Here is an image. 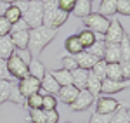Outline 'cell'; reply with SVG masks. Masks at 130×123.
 I'll return each instance as SVG.
<instances>
[{
	"label": "cell",
	"instance_id": "50",
	"mask_svg": "<svg viewBox=\"0 0 130 123\" xmlns=\"http://www.w3.org/2000/svg\"><path fill=\"white\" fill-rule=\"evenodd\" d=\"M90 2H92V0H90Z\"/></svg>",
	"mask_w": 130,
	"mask_h": 123
},
{
	"label": "cell",
	"instance_id": "16",
	"mask_svg": "<svg viewBox=\"0 0 130 123\" xmlns=\"http://www.w3.org/2000/svg\"><path fill=\"white\" fill-rule=\"evenodd\" d=\"M45 71H47V68L43 66V62L38 61L37 57H31V61L28 62V75L33 76V78H37V80H42Z\"/></svg>",
	"mask_w": 130,
	"mask_h": 123
},
{
	"label": "cell",
	"instance_id": "13",
	"mask_svg": "<svg viewBox=\"0 0 130 123\" xmlns=\"http://www.w3.org/2000/svg\"><path fill=\"white\" fill-rule=\"evenodd\" d=\"M78 89L75 87V85H64V87H61L59 92H57V95H59V101L64 104H68L70 106L75 99H76V95H78Z\"/></svg>",
	"mask_w": 130,
	"mask_h": 123
},
{
	"label": "cell",
	"instance_id": "31",
	"mask_svg": "<svg viewBox=\"0 0 130 123\" xmlns=\"http://www.w3.org/2000/svg\"><path fill=\"white\" fill-rule=\"evenodd\" d=\"M56 108H57V97L56 95H50V94L42 95V109L43 111H50Z\"/></svg>",
	"mask_w": 130,
	"mask_h": 123
},
{
	"label": "cell",
	"instance_id": "26",
	"mask_svg": "<svg viewBox=\"0 0 130 123\" xmlns=\"http://www.w3.org/2000/svg\"><path fill=\"white\" fill-rule=\"evenodd\" d=\"M106 78H108V80H115V82L123 80L120 62H108V64H106Z\"/></svg>",
	"mask_w": 130,
	"mask_h": 123
},
{
	"label": "cell",
	"instance_id": "28",
	"mask_svg": "<svg viewBox=\"0 0 130 123\" xmlns=\"http://www.w3.org/2000/svg\"><path fill=\"white\" fill-rule=\"evenodd\" d=\"M9 101L18 106H24V97L21 95L19 92V87H18V80H12L10 82V95H9Z\"/></svg>",
	"mask_w": 130,
	"mask_h": 123
},
{
	"label": "cell",
	"instance_id": "8",
	"mask_svg": "<svg viewBox=\"0 0 130 123\" xmlns=\"http://www.w3.org/2000/svg\"><path fill=\"white\" fill-rule=\"evenodd\" d=\"M59 83L56 82V78L50 75V71H45L43 78L40 80V95H45V94H50V95H57L59 92Z\"/></svg>",
	"mask_w": 130,
	"mask_h": 123
},
{
	"label": "cell",
	"instance_id": "43",
	"mask_svg": "<svg viewBox=\"0 0 130 123\" xmlns=\"http://www.w3.org/2000/svg\"><path fill=\"white\" fill-rule=\"evenodd\" d=\"M24 30H30V26H28V23L21 17L19 21H16L14 24H12V28H10V33H14V31H24Z\"/></svg>",
	"mask_w": 130,
	"mask_h": 123
},
{
	"label": "cell",
	"instance_id": "11",
	"mask_svg": "<svg viewBox=\"0 0 130 123\" xmlns=\"http://www.w3.org/2000/svg\"><path fill=\"white\" fill-rule=\"evenodd\" d=\"M120 108V102L113 97H99L97 99V113L101 114H113Z\"/></svg>",
	"mask_w": 130,
	"mask_h": 123
},
{
	"label": "cell",
	"instance_id": "17",
	"mask_svg": "<svg viewBox=\"0 0 130 123\" xmlns=\"http://www.w3.org/2000/svg\"><path fill=\"white\" fill-rule=\"evenodd\" d=\"M10 40L14 43L16 49H28V38H30V30L24 31H14V33H9Z\"/></svg>",
	"mask_w": 130,
	"mask_h": 123
},
{
	"label": "cell",
	"instance_id": "22",
	"mask_svg": "<svg viewBox=\"0 0 130 123\" xmlns=\"http://www.w3.org/2000/svg\"><path fill=\"white\" fill-rule=\"evenodd\" d=\"M99 14L104 17H115L116 16V0H101Z\"/></svg>",
	"mask_w": 130,
	"mask_h": 123
},
{
	"label": "cell",
	"instance_id": "7",
	"mask_svg": "<svg viewBox=\"0 0 130 123\" xmlns=\"http://www.w3.org/2000/svg\"><path fill=\"white\" fill-rule=\"evenodd\" d=\"M94 99H95V97H94V95H92L87 89H83V90H80V92H78L76 99L70 104V109H71V111H85L87 108H90V106H92Z\"/></svg>",
	"mask_w": 130,
	"mask_h": 123
},
{
	"label": "cell",
	"instance_id": "34",
	"mask_svg": "<svg viewBox=\"0 0 130 123\" xmlns=\"http://www.w3.org/2000/svg\"><path fill=\"white\" fill-rule=\"evenodd\" d=\"M120 54L121 61H130V43H128V35H125L120 42Z\"/></svg>",
	"mask_w": 130,
	"mask_h": 123
},
{
	"label": "cell",
	"instance_id": "18",
	"mask_svg": "<svg viewBox=\"0 0 130 123\" xmlns=\"http://www.w3.org/2000/svg\"><path fill=\"white\" fill-rule=\"evenodd\" d=\"M104 47H106V42H104V35H95V42L90 45L89 49H85V50L92 54L94 57H97V59H102L104 57Z\"/></svg>",
	"mask_w": 130,
	"mask_h": 123
},
{
	"label": "cell",
	"instance_id": "14",
	"mask_svg": "<svg viewBox=\"0 0 130 123\" xmlns=\"http://www.w3.org/2000/svg\"><path fill=\"white\" fill-rule=\"evenodd\" d=\"M71 78H73V85L78 89V90H83L87 89V78H89V69H83V68H76L71 71Z\"/></svg>",
	"mask_w": 130,
	"mask_h": 123
},
{
	"label": "cell",
	"instance_id": "6",
	"mask_svg": "<svg viewBox=\"0 0 130 123\" xmlns=\"http://www.w3.org/2000/svg\"><path fill=\"white\" fill-rule=\"evenodd\" d=\"M18 87H19V92L21 95L26 99V97H30L33 94H38L40 92V80H37V78H33V76H24L23 80L18 82Z\"/></svg>",
	"mask_w": 130,
	"mask_h": 123
},
{
	"label": "cell",
	"instance_id": "47",
	"mask_svg": "<svg viewBox=\"0 0 130 123\" xmlns=\"http://www.w3.org/2000/svg\"><path fill=\"white\" fill-rule=\"evenodd\" d=\"M0 2H4V4H16V2H19V0H0Z\"/></svg>",
	"mask_w": 130,
	"mask_h": 123
},
{
	"label": "cell",
	"instance_id": "35",
	"mask_svg": "<svg viewBox=\"0 0 130 123\" xmlns=\"http://www.w3.org/2000/svg\"><path fill=\"white\" fill-rule=\"evenodd\" d=\"M28 120L31 123H45V111L43 109H30Z\"/></svg>",
	"mask_w": 130,
	"mask_h": 123
},
{
	"label": "cell",
	"instance_id": "25",
	"mask_svg": "<svg viewBox=\"0 0 130 123\" xmlns=\"http://www.w3.org/2000/svg\"><path fill=\"white\" fill-rule=\"evenodd\" d=\"M101 80L89 69V78H87V90H89L94 97H101Z\"/></svg>",
	"mask_w": 130,
	"mask_h": 123
},
{
	"label": "cell",
	"instance_id": "21",
	"mask_svg": "<svg viewBox=\"0 0 130 123\" xmlns=\"http://www.w3.org/2000/svg\"><path fill=\"white\" fill-rule=\"evenodd\" d=\"M50 75L56 78V82L59 83V87H64V85H73V78H71V71L70 69H56V71H50Z\"/></svg>",
	"mask_w": 130,
	"mask_h": 123
},
{
	"label": "cell",
	"instance_id": "10",
	"mask_svg": "<svg viewBox=\"0 0 130 123\" xmlns=\"http://www.w3.org/2000/svg\"><path fill=\"white\" fill-rule=\"evenodd\" d=\"M57 5L54 0H43V19H42V26H47V28H52V23L57 16Z\"/></svg>",
	"mask_w": 130,
	"mask_h": 123
},
{
	"label": "cell",
	"instance_id": "39",
	"mask_svg": "<svg viewBox=\"0 0 130 123\" xmlns=\"http://www.w3.org/2000/svg\"><path fill=\"white\" fill-rule=\"evenodd\" d=\"M111 120V114H101V113H92V116H90L89 123H109Z\"/></svg>",
	"mask_w": 130,
	"mask_h": 123
},
{
	"label": "cell",
	"instance_id": "38",
	"mask_svg": "<svg viewBox=\"0 0 130 123\" xmlns=\"http://www.w3.org/2000/svg\"><path fill=\"white\" fill-rule=\"evenodd\" d=\"M116 14L130 16V2H127V0H116Z\"/></svg>",
	"mask_w": 130,
	"mask_h": 123
},
{
	"label": "cell",
	"instance_id": "44",
	"mask_svg": "<svg viewBox=\"0 0 130 123\" xmlns=\"http://www.w3.org/2000/svg\"><path fill=\"white\" fill-rule=\"evenodd\" d=\"M0 80H14L9 75V69H7V62L4 59H0Z\"/></svg>",
	"mask_w": 130,
	"mask_h": 123
},
{
	"label": "cell",
	"instance_id": "37",
	"mask_svg": "<svg viewBox=\"0 0 130 123\" xmlns=\"http://www.w3.org/2000/svg\"><path fill=\"white\" fill-rule=\"evenodd\" d=\"M56 2V5H57V9L62 10V12H68L70 14L73 7H75V0H54Z\"/></svg>",
	"mask_w": 130,
	"mask_h": 123
},
{
	"label": "cell",
	"instance_id": "5",
	"mask_svg": "<svg viewBox=\"0 0 130 123\" xmlns=\"http://www.w3.org/2000/svg\"><path fill=\"white\" fill-rule=\"evenodd\" d=\"M123 37H125V31H123L121 23L116 19V16L111 17L109 26H108V30L104 33V42H106V43H120Z\"/></svg>",
	"mask_w": 130,
	"mask_h": 123
},
{
	"label": "cell",
	"instance_id": "3",
	"mask_svg": "<svg viewBox=\"0 0 130 123\" xmlns=\"http://www.w3.org/2000/svg\"><path fill=\"white\" fill-rule=\"evenodd\" d=\"M83 23H85V28L92 30L95 35H104L109 26V17L101 16L99 12H90L87 17H83Z\"/></svg>",
	"mask_w": 130,
	"mask_h": 123
},
{
	"label": "cell",
	"instance_id": "20",
	"mask_svg": "<svg viewBox=\"0 0 130 123\" xmlns=\"http://www.w3.org/2000/svg\"><path fill=\"white\" fill-rule=\"evenodd\" d=\"M76 17H87L90 12H92V2L90 0H75V7L71 10Z\"/></svg>",
	"mask_w": 130,
	"mask_h": 123
},
{
	"label": "cell",
	"instance_id": "49",
	"mask_svg": "<svg viewBox=\"0 0 130 123\" xmlns=\"http://www.w3.org/2000/svg\"><path fill=\"white\" fill-rule=\"evenodd\" d=\"M127 2H130V0H127Z\"/></svg>",
	"mask_w": 130,
	"mask_h": 123
},
{
	"label": "cell",
	"instance_id": "45",
	"mask_svg": "<svg viewBox=\"0 0 130 123\" xmlns=\"http://www.w3.org/2000/svg\"><path fill=\"white\" fill-rule=\"evenodd\" d=\"M120 68H121L123 80H128L130 82V61H120Z\"/></svg>",
	"mask_w": 130,
	"mask_h": 123
},
{
	"label": "cell",
	"instance_id": "30",
	"mask_svg": "<svg viewBox=\"0 0 130 123\" xmlns=\"http://www.w3.org/2000/svg\"><path fill=\"white\" fill-rule=\"evenodd\" d=\"M24 108L30 109H42V95L40 94H33L30 97L24 99Z\"/></svg>",
	"mask_w": 130,
	"mask_h": 123
},
{
	"label": "cell",
	"instance_id": "15",
	"mask_svg": "<svg viewBox=\"0 0 130 123\" xmlns=\"http://www.w3.org/2000/svg\"><path fill=\"white\" fill-rule=\"evenodd\" d=\"M106 62H120L121 54H120V43H106L104 47V57Z\"/></svg>",
	"mask_w": 130,
	"mask_h": 123
},
{
	"label": "cell",
	"instance_id": "4",
	"mask_svg": "<svg viewBox=\"0 0 130 123\" xmlns=\"http://www.w3.org/2000/svg\"><path fill=\"white\" fill-rule=\"evenodd\" d=\"M5 62H7L9 75L14 78V80H23L24 76H28V64H26V62H23L16 54H12Z\"/></svg>",
	"mask_w": 130,
	"mask_h": 123
},
{
	"label": "cell",
	"instance_id": "2",
	"mask_svg": "<svg viewBox=\"0 0 130 123\" xmlns=\"http://www.w3.org/2000/svg\"><path fill=\"white\" fill-rule=\"evenodd\" d=\"M18 9L21 10L23 19L28 23V26L37 28L42 26V19H43V0H19L14 4Z\"/></svg>",
	"mask_w": 130,
	"mask_h": 123
},
{
	"label": "cell",
	"instance_id": "36",
	"mask_svg": "<svg viewBox=\"0 0 130 123\" xmlns=\"http://www.w3.org/2000/svg\"><path fill=\"white\" fill-rule=\"evenodd\" d=\"M61 62H62V68L64 69H70V71H73V69H76L78 68V64H76V61H75V57L73 56H62L61 57Z\"/></svg>",
	"mask_w": 130,
	"mask_h": 123
},
{
	"label": "cell",
	"instance_id": "32",
	"mask_svg": "<svg viewBox=\"0 0 130 123\" xmlns=\"http://www.w3.org/2000/svg\"><path fill=\"white\" fill-rule=\"evenodd\" d=\"M10 82H12V80H0V104H4V102L9 101Z\"/></svg>",
	"mask_w": 130,
	"mask_h": 123
},
{
	"label": "cell",
	"instance_id": "40",
	"mask_svg": "<svg viewBox=\"0 0 130 123\" xmlns=\"http://www.w3.org/2000/svg\"><path fill=\"white\" fill-rule=\"evenodd\" d=\"M10 28H12V24H10V23L5 19L4 16H0V37L9 35V33H10Z\"/></svg>",
	"mask_w": 130,
	"mask_h": 123
},
{
	"label": "cell",
	"instance_id": "33",
	"mask_svg": "<svg viewBox=\"0 0 130 123\" xmlns=\"http://www.w3.org/2000/svg\"><path fill=\"white\" fill-rule=\"evenodd\" d=\"M106 64H108V62L104 61V59H99V61L94 64V68L90 69V71L94 73V75H95V76L99 78L101 82H102V80L106 78Z\"/></svg>",
	"mask_w": 130,
	"mask_h": 123
},
{
	"label": "cell",
	"instance_id": "51",
	"mask_svg": "<svg viewBox=\"0 0 130 123\" xmlns=\"http://www.w3.org/2000/svg\"><path fill=\"white\" fill-rule=\"evenodd\" d=\"M128 111H130V109H128Z\"/></svg>",
	"mask_w": 130,
	"mask_h": 123
},
{
	"label": "cell",
	"instance_id": "27",
	"mask_svg": "<svg viewBox=\"0 0 130 123\" xmlns=\"http://www.w3.org/2000/svg\"><path fill=\"white\" fill-rule=\"evenodd\" d=\"M76 37H78V40H80L83 50H85V49H89L90 45L95 42V33H94L92 30H89V28H83V30H82Z\"/></svg>",
	"mask_w": 130,
	"mask_h": 123
},
{
	"label": "cell",
	"instance_id": "23",
	"mask_svg": "<svg viewBox=\"0 0 130 123\" xmlns=\"http://www.w3.org/2000/svg\"><path fill=\"white\" fill-rule=\"evenodd\" d=\"M64 49H66V52H68L70 56L80 54V52L83 50V47H82V43H80V40H78L76 35H71V37L66 38V42H64Z\"/></svg>",
	"mask_w": 130,
	"mask_h": 123
},
{
	"label": "cell",
	"instance_id": "41",
	"mask_svg": "<svg viewBox=\"0 0 130 123\" xmlns=\"http://www.w3.org/2000/svg\"><path fill=\"white\" fill-rule=\"evenodd\" d=\"M14 54H16V56H18L23 62H26V64L31 61V54H30V50H28V49H16V50H14Z\"/></svg>",
	"mask_w": 130,
	"mask_h": 123
},
{
	"label": "cell",
	"instance_id": "19",
	"mask_svg": "<svg viewBox=\"0 0 130 123\" xmlns=\"http://www.w3.org/2000/svg\"><path fill=\"white\" fill-rule=\"evenodd\" d=\"M14 50H16V47H14V43H12L9 35L0 37V59L7 61L10 56L14 54Z\"/></svg>",
	"mask_w": 130,
	"mask_h": 123
},
{
	"label": "cell",
	"instance_id": "29",
	"mask_svg": "<svg viewBox=\"0 0 130 123\" xmlns=\"http://www.w3.org/2000/svg\"><path fill=\"white\" fill-rule=\"evenodd\" d=\"M4 17L9 21L10 24H14V23H16V21H19L23 16H21V10L18 9V7H16L14 4H10L9 7L5 9V12H4Z\"/></svg>",
	"mask_w": 130,
	"mask_h": 123
},
{
	"label": "cell",
	"instance_id": "9",
	"mask_svg": "<svg viewBox=\"0 0 130 123\" xmlns=\"http://www.w3.org/2000/svg\"><path fill=\"white\" fill-rule=\"evenodd\" d=\"M127 87H130L128 80L115 82V80H108V78H104L102 83H101V92H102V94H118V92H123Z\"/></svg>",
	"mask_w": 130,
	"mask_h": 123
},
{
	"label": "cell",
	"instance_id": "24",
	"mask_svg": "<svg viewBox=\"0 0 130 123\" xmlns=\"http://www.w3.org/2000/svg\"><path fill=\"white\" fill-rule=\"evenodd\" d=\"M109 123H130V113H128V108L120 104V108L111 114V120Z\"/></svg>",
	"mask_w": 130,
	"mask_h": 123
},
{
	"label": "cell",
	"instance_id": "46",
	"mask_svg": "<svg viewBox=\"0 0 130 123\" xmlns=\"http://www.w3.org/2000/svg\"><path fill=\"white\" fill-rule=\"evenodd\" d=\"M9 7V4H4V2H0V16H4V12H5V9Z\"/></svg>",
	"mask_w": 130,
	"mask_h": 123
},
{
	"label": "cell",
	"instance_id": "1",
	"mask_svg": "<svg viewBox=\"0 0 130 123\" xmlns=\"http://www.w3.org/2000/svg\"><path fill=\"white\" fill-rule=\"evenodd\" d=\"M56 28H47V26H37L30 30V38H28V50L33 57L40 56L42 50L49 45L50 42L56 38L57 35Z\"/></svg>",
	"mask_w": 130,
	"mask_h": 123
},
{
	"label": "cell",
	"instance_id": "12",
	"mask_svg": "<svg viewBox=\"0 0 130 123\" xmlns=\"http://www.w3.org/2000/svg\"><path fill=\"white\" fill-rule=\"evenodd\" d=\"M73 57H75V61H76V64H78V68H83V69H92L94 64L99 61L97 57H94V56L89 54L87 50H82L80 54H75Z\"/></svg>",
	"mask_w": 130,
	"mask_h": 123
},
{
	"label": "cell",
	"instance_id": "48",
	"mask_svg": "<svg viewBox=\"0 0 130 123\" xmlns=\"http://www.w3.org/2000/svg\"><path fill=\"white\" fill-rule=\"evenodd\" d=\"M128 43H130V35H128Z\"/></svg>",
	"mask_w": 130,
	"mask_h": 123
},
{
	"label": "cell",
	"instance_id": "42",
	"mask_svg": "<svg viewBox=\"0 0 130 123\" xmlns=\"http://www.w3.org/2000/svg\"><path fill=\"white\" fill-rule=\"evenodd\" d=\"M45 123H59V113H57V109L45 111Z\"/></svg>",
	"mask_w": 130,
	"mask_h": 123
}]
</instances>
